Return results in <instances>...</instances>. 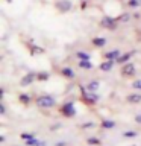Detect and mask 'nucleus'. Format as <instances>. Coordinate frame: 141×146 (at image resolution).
Instances as JSON below:
<instances>
[{"label":"nucleus","instance_id":"nucleus-1","mask_svg":"<svg viewBox=\"0 0 141 146\" xmlns=\"http://www.w3.org/2000/svg\"><path fill=\"white\" fill-rule=\"evenodd\" d=\"M55 104H56V100H55L52 96H49V94L40 96V98L36 99V105H38L40 108H52Z\"/></svg>","mask_w":141,"mask_h":146},{"label":"nucleus","instance_id":"nucleus-2","mask_svg":"<svg viewBox=\"0 0 141 146\" xmlns=\"http://www.w3.org/2000/svg\"><path fill=\"white\" fill-rule=\"evenodd\" d=\"M117 18H112V17H103L102 21H100V25H102V27H105V29H109V31H115L117 29Z\"/></svg>","mask_w":141,"mask_h":146},{"label":"nucleus","instance_id":"nucleus-3","mask_svg":"<svg viewBox=\"0 0 141 146\" xmlns=\"http://www.w3.org/2000/svg\"><path fill=\"white\" fill-rule=\"evenodd\" d=\"M61 113L65 117H74L76 116V108H74V105H73V102L64 104L62 107H61Z\"/></svg>","mask_w":141,"mask_h":146},{"label":"nucleus","instance_id":"nucleus-4","mask_svg":"<svg viewBox=\"0 0 141 146\" xmlns=\"http://www.w3.org/2000/svg\"><path fill=\"white\" fill-rule=\"evenodd\" d=\"M135 64L134 62H126V64H123L121 66V75L125 76V78H130V76H134L135 75Z\"/></svg>","mask_w":141,"mask_h":146},{"label":"nucleus","instance_id":"nucleus-5","mask_svg":"<svg viewBox=\"0 0 141 146\" xmlns=\"http://www.w3.org/2000/svg\"><path fill=\"white\" fill-rule=\"evenodd\" d=\"M56 8L61 12H68L73 8V3L70 2V0H59V2L56 3Z\"/></svg>","mask_w":141,"mask_h":146},{"label":"nucleus","instance_id":"nucleus-6","mask_svg":"<svg viewBox=\"0 0 141 146\" xmlns=\"http://www.w3.org/2000/svg\"><path fill=\"white\" fill-rule=\"evenodd\" d=\"M82 98H84V102H86V104H96L99 100V96L90 94V93H86L85 90H82Z\"/></svg>","mask_w":141,"mask_h":146},{"label":"nucleus","instance_id":"nucleus-7","mask_svg":"<svg viewBox=\"0 0 141 146\" xmlns=\"http://www.w3.org/2000/svg\"><path fill=\"white\" fill-rule=\"evenodd\" d=\"M120 56H121V52H120L118 49H114V50H111V52H106V53H105V58H106V59H111V61H117Z\"/></svg>","mask_w":141,"mask_h":146},{"label":"nucleus","instance_id":"nucleus-8","mask_svg":"<svg viewBox=\"0 0 141 146\" xmlns=\"http://www.w3.org/2000/svg\"><path fill=\"white\" fill-rule=\"evenodd\" d=\"M35 79H36V75H34V73H29V75H26V76L21 78L20 84H21L23 87H26V85H30Z\"/></svg>","mask_w":141,"mask_h":146},{"label":"nucleus","instance_id":"nucleus-9","mask_svg":"<svg viewBox=\"0 0 141 146\" xmlns=\"http://www.w3.org/2000/svg\"><path fill=\"white\" fill-rule=\"evenodd\" d=\"M134 53H135V50H130V52H127V53H123L121 56L117 59V62H118V64H126V62H129V58H130Z\"/></svg>","mask_w":141,"mask_h":146},{"label":"nucleus","instance_id":"nucleus-10","mask_svg":"<svg viewBox=\"0 0 141 146\" xmlns=\"http://www.w3.org/2000/svg\"><path fill=\"white\" fill-rule=\"evenodd\" d=\"M61 75L65 76V78H68V79H73V78L76 76L74 72H73V68H70V67H62V68H61Z\"/></svg>","mask_w":141,"mask_h":146},{"label":"nucleus","instance_id":"nucleus-11","mask_svg":"<svg viewBox=\"0 0 141 146\" xmlns=\"http://www.w3.org/2000/svg\"><path fill=\"white\" fill-rule=\"evenodd\" d=\"M126 100L129 104H140L141 102V94H138V93H132V94H129L126 98Z\"/></svg>","mask_w":141,"mask_h":146},{"label":"nucleus","instance_id":"nucleus-12","mask_svg":"<svg viewBox=\"0 0 141 146\" xmlns=\"http://www.w3.org/2000/svg\"><path fill=\"white\" fill-rule=\"evenodd\" d=\"M112 67H114V61H111V59H106L105 62L100 64V70L102 72H109L112 70Z\"/></svg>","mask_w":141,"mask_h":146},{"label":"nucleus","instance_id":"nucleus-13","mask_svg":"<svg viewBox=\"0 0 141 146\" xmlns=\"http://www.w3.org/2000/svg\"><path fill=\"white\" fill-rule=\"evenodd\" d=\"M80 68H85V70H90V68H93V64H91L90 59H82V61H79V64H77Z\"/></svg>","mask_w":141,"mask_h":146},{"label":"nucleus","instance_id":"nucleus-14","mask_svg":"<svg viewBox=\"0 0 141 146\" xmlns=\"http://www.w3.org/2000/svg\"><path fill=\"white\" fill-rule=\"evenodd\" d=\"M93 44L96 47H103L105 44H106V38H103V36H97V38L93 40Z\"/></svg>","mask_w":141,"mask_h":146},{"label":"nucleus","instance_id":"nucleus-15","mask_svg":"<svg viewBox=\"0 0 141 146\" xmlns=\"http://www.w3.org/2000/svg\"><path fill=\"white\" fill-rule=\"evenodd\" d=\"M26 145H27V146H45L44 141H40L36 137H35V139H32V140H27Z\"/></svg>","mask_w":141,"mask_h":146},{"label":"nucleus","instance_id":"nucleus-16","mask_svg":"<svg viewBox=\"0 0 141 146\" xmlns=\"http://www.w3.org/2000/svg\"><path fill=\"white\" fill-rule=\"evenodd\" d=\"M100 87V84H99V81H91L88 85H86V88H88V91H97V88Z\"/></svg>","mask_w":141,"mask_h":146},{"label":"nucleus","instance_id":"nucleus-17","mask_svg":"<svg viewBox=\"0 0 141 146\" xmlns=\"http://www.w3.org/2000/svg\"><path fill=\"white\" fill-rule=\"evenodd\" d=\"M102 128H105V129H112V128H115V122L114 120H103Z\"/></svg>","mask_w":141,"mask_h":146},{"label":"nucleus","instance_id":"nucleus-18","mask_svg":"<svg viewBox=\"0 0 141 146\" xmlns=\"http://www.w3.org/2000/svg\"><path fill=\"white\" fill-rule=\"evenodd\" d=\"M49 78H50V75L47 72H41L36 75V81H49Z\"/></svg>","mask_w":141,"mask_h":146},{"label":"nucleus","instance_id":"nucleus-19","mask_svg":"<svg viewBox=\"0 0 141 146\" xmlns=\"http://www.w3.org/2000/svg\"><path fill=\"white\" fill-rule=\"evenodd\" d=\"M127 6L132 8V9L140 8L141 6V0H129V2H127Z\"/></svg>","mask_w":141,"mask_h":146},{"label":"nucleus","instance_id":"nucleus-20","mask_svg":"<svg viewBox=\"0 0 141 146\" xmlns=\"http://www.w3.org/2000/svg\"><path fill=\"white\" fill-rule=\"evenodd\" d=\"M18 100H20L21 104L27 105V104L30 102V96H29V94H20V98H18Z\"/></svg>","mask_w":141,"mask_h":146},{"label":"nucleus","instance_id":"nucleus-21","mask_svg":"<svg viewBox=\"0 0 141 146\" xmlns=\"http://www.w3.org/2000/svg\"><path fill=\"white\" fill-rule=\"evenodd\" d=\"M86 143L88 145H100V139H97V137H88L86 139Z\"/></svg>","mask_w":141,"mask_h":146},{"label":"nucleus","instance_id":"nucleus-22","mask_svg":"<svg viewBox=\"0 0 141 146\" xmlns=\"http://www.w3.org/2000/svg\"><path fill=\"white\" fill-rule=\"evenodd\" d=\"M129 20H130V15H129V14H126V12L121 14V15L117 18V21H121V23H126V21H129Z\"/></svg>","mask_w":141,"mask_h":146},{"label":"nucleus","instance_id":"nucleus-23","mask_svg":"<svg viewBox=\"0 0 141 146\" xmlns=\"http://www.w3.org/2000/svg\"><path fill=\"white\" fill-rule=\"evenodd\" d=\"M21 139L24 140V141H27V140H32V139H35V135L34 134H30V132H21Z\"/></svg>","mask_w":141,"mask_h":146},{"label":"nucleus","instance_id":"nucleus-24","mask_svg":"<svg viewBox=\"0 0 141 146\" xmlns=\"http://www.w3.org/2000/svg\"><path fill=\"white\" fill-rule=\"evenodd\" d=\"M123 137L125 139H134V137H136V131H126L123 132Z\"/></svg>","mask_w":141,"mask_h":146},{"label":"nucleus","instance_id":"nucleus-25","mask_svg":"<svg viewBox=\"0 0 141 146\" xmlns=\"http://www.w3.org/2000/svg\"><path fill=\"white\" fill-rule=\"evenodd\" d=\"M76 55H77V58H79L80 61L82 59H90V53H86V52H77Z\"/></svg>","mask_w":141,"mask_h":146},{"label":"nucleus","instance_id":"nucleus-26","mask_svg":"<svg viewBox=\"0 0 141 146\" xmlns=\"http://www.w3.org/2000/svg\"><path fill=\"white\" fill-rule=\"evenodd\" d=\"M94 126H96L94 122H85V123H82V125H80L82 129H88V128H94Z\"/></svg>","mask_w":141,"mask_h":146},{"label":"nucleus","instance_id":"nucleus-27","mask_svg":"<svg viewBox=\"0 0 141 146\" xmlns=\"http://www.w3.org/2000/svg\"><path fill=\"white\" fill-rule=\"evenodd\" d=\"M132 88H135V90H141V79H136L132 82Z\"/></svg>","mask_w":141,"mask_h":146},{"label":"nucleus","instance_id":"nucleus-28","mask_svg":"<svg viewBox=\"0 0 141 146\" xmlns=\"http://www.w3.org/2000/svg\"><path fill=\"white\" fill-rule=\"evenodd\" d=\"M30 50H32V52H30L32 55H35V53H43V52H44V50L41 49V47H36V46H34V47H32Z\"/></svg>","mask_w":141,"mask_h":146},{"label":"nucleus","instance_id":"nucleus-29","mask_svg":"<svg viewBox=\"0 0 141 146\" xmlns=\"http://www.w3.org/2000/svg\"><path fill=\"white\" fill-rule=\"evenodd\" d=\"M135 122L141 125V114H136V116H135Z\"/></svg>","mask_w":141,"mask_h":146},{"label":"nucleus","instance_id":"nucleus-30","mask_svg":"<svg viewBox=\"0 0 141 146\" xmlns=\"http://www.w3.org/2000/svg\"><path fill=\"white\" fill-rule=\"evenodd\" d=\"M0 114H5V105H0Z\"/></svg>","mask_w":141,"mask_h":146}]
</instances>
